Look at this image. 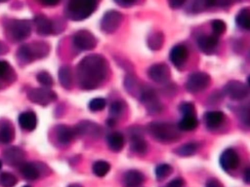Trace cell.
<instances>
[{"label":"cell","instance_id":"6da1fadb","mask_svg":"<svg viewBox=\"0 0 250 187\" xmlns=\"http://www.w3.org/2000/svg\"><path fill=\"white\" fill-rule=\"evenodd\" d=\"M107 74V61L104 56L98 54L84 56L75 69L77 84L83 90L97 89L106 79Z\"/></svg>","mask_w":250,"mask_h":187},{"label":"cell","instance_id":"7a4b0ae2","mask_svg":"<svg viewBox=\"0 0 250 187\" xmlns=\"http://www.w3.org/2000/svg\"><path fill=\"white\" fill-rule=\"evenodd\" d=\"M147 132L158 142L171 143L181 137L178 126L168 122H150L146 126Z\"/></svg>","mask_w":250,"mask_h":187},{"label":"cell","instance_id":"3957f363","mask_svg":"<svg viewBox=\"0 0 250 187\" xmlns=\"http://www.w3.org/2000/svg\"><path fill=\"white\" fill-rule=\"evenodd\" d=\"M98 7V2L94 0H74L67 3L64 15L71 20H83L88 19Z\"/></svg>","mask_w":250,"mask_h":187},{"label":"cell","instance_id":"277c9868","mask_svg":"<svg viewBox=\"0 0 250 187\" xmlns=\"http://www.w3.org/2000/svg\"><path fill=\"white\" fill-rule=\"evenodd\" d=\"M50 51L49 45L45 42L38 41L21 46L17 52L18 58L25 63L32 62L35 59L43 58L48 56Z\"/></svg>","mask_w":250,"mask_h":187},{"label":"cell","instance_id":"5b68a950","mask_svg":"<svg viewBox=\"0 0 250 187\" xmlns=\"http://www.w3.org/2000/svg\"><path fill=\"white\" fill-rule=\"evenodd\" d=\"M6 33L15 42L23 41L31 34V21L27 19H11L5 23Z\"/></svg>","mask_w":250,"mask_h":187},{"label":"cell","instance_id":"8992f818","mask_svg":"<svg viewBox=\"0 0 250 187\" xmlns=\"http://www.w3.org/2000/svg\"><path fill=\"white\" fill-rule=\"evenodd\" d=\"M140 100L146 106L149 114H158L163 110V105L160 102L155 91L150 87H144L140 93Z\"/></svg>","mask_w":250,"mask_h":187},{"label":"cell","instance_id":"52a82bcc","mask_svg":"<svg viewBox=\"0 0 250 187\" xmlns=\"http://www.w3.org/2000/svg\"><path fill=\"white\" fill-rule=\"evenodd\" d=\"M27 97L33 103L46 106L57 99V94L48 88H33L27 92Z\"/></svg>","mask_w":250,"mask_h":187},{"label":"cell","instance_id":"ba28073f","mask_svg":"<svg viewBox=\"0 0 250 187\" xmlns=\"http://www.w3.org/2000/svg\"><path fill=\"white\" fill-rule=\"evenodd\" d=\"M211 78L205 72H194L190 74L186 82V89L191 94L204 91L210 84Z\"/></svg>","mask_w":250,"mask_h":187},{"label":"cell","instance_id":"9c48e42d","mask_svg":"<svg viewBox=\"0 0 250 187\" xmlns=\"http://www.w3.org/2000/svg\"><path fill=\"white\" fill-rule=\"evenodd\" d=\"M122 19L123 16L120 12L115 10H109L104 13L101 20V29L106 34H111L118 29L122 22Z\"/></svg>","mask_w":250,"mask_h":187},{"label":"cell","instance_id":"30bf717a","mask_svg":"<svg viewBox=\"0 0 250 187\" xmlns=\"http://www.w3.org/2000/svg\"><path fill=\"white\" fill-rule=\"evenodd\" d=\"M223 92L227 96H229L232 100H242L245 97H247L249 94L247 85L237 80L229 81L225 85Z\"/></svg>","mask_w":250,"mask_h":187},{"label":"cell","instance_id":"8fae6325","mask_svg":"<svg viewBox=\"0 0 250 187\" xmlns=\"http://www.w3.org/2000/svg\"><path fill=\"white\" fill-rule=\"evenodd\" d=\"M73 45L82 51L93 50L97 46V39L89 30H78L72 38Z\"/></svg>","mask_w":250,"mask_h":187},{"label":"cell","instance_id":"7c38bea8","mask_svg":"<svg viewBox=\"0 0 250 187\" xmlns=\"http://www.w3.org/2000/svg\"><path fill=\"white\" fill-rule=\"evenodd\" d=\"M21 175L30 181L40 178L47 170V167L42 163H23L20 166Z\"/></svg>","mask_w":250,"mask_h":187},{"label":"cell","instance_id":"4fadbf2b","mask_svg":"<svg viewBox=\"0 0 250 187\" xmlns=\"http://www.w3.org/2000/svg\"><path fill=\"white\" fill-rule=\"evenodd\" d=\"M73 129L75 134L80 136H90L92 138H98L102 133L101 127L97 123L89 120L80 121Z\"/></svg>","mask_w":250,"mask_h":187},{"label":"cell","instance_id":"5bb4252c","mask_svg":"<svg viewBox=\"0 0 250 187\" xmlns=\"http://www.w3.org/2000/svg\"><path fill=\"white\" fill-rule=\"evenodd\" d=\"M147 74L152 81H154L156 83H160V84H165L166 82L169 81V79L171 77L170 68L166 63L152 64L148 68Z\"/></svg>","mask_w":250,"mask_h":187},{"label":"cell","instance_id":"9a60e30c","mask_svg":"<svg viewBox=\"0 0 250 187\" xmlns=\"http://www.w3.org/2000/svg\"><path fill=\"white\" fill-rule=\"evenodd\" d=\"M4 162L12 167L21 166L24 163V157L25 153L22 149L17 146H12L7 149H5L2 153Z\"/></svg>","mask_w":250,"mask_h":187},{"label":"cell","instance_id":"2e32d148","mask_svg":"<svg viewBox=\"0 0 250 187\" xmlns=\"http://www.w3.org/2000/svg\"><path fill=\"white\" fill-rule=\"evenodd\" d=\"M220 165L226 171H230L236 168L239 165V156L232 148H227L220 156Z\"/></svg>","mask_w":250,"mask_h":187},{"label":"cell","instance_id":"e0dca14e","mask_svg":"<svg viewBox=\"0 0 250 187\" xmlns=\"http://www.w3.org/2000/svg\"><path fill=\"white\" fill-rule=\"evenodd\" d=\"M33 23L39 35L47 36L54 32V22L44 15H36L33 19Z\"/></svg>","mask_w":250,"mask_h":187},{"label":"cell","instance_id":"ac0fdd59","mask_svg":"<svg viewBox=\"0 0 250 187\" xmlns=\"http://www.w3.org/2000/svg\"><path fill=\"white\" fill-rule=\"evenodd\" d=\"M188 56V49L184 45L174 46L169 54V58L171 62L178 68H181L187 61Z\"/></svg>","mask_w":250,"mask_h":187},{"label":"cell","instance_id":"d6986e66","mask_svg":"<svg viewBox=\"0 0 250 187\" xmlns=\"http://www.w3.org/2000/svg\"><path fill=\"white\" fill-rule=\"evenodd\" d=\"M197 44L199 49L206 55H211L219 44V37L217 35H202L198 37Z\"/></svg>","mask_w":250,"mask_h":187},{"label":"cell","instance_id":"ffe728a7","mask_svg":"<svg viewBox=\"0 0 250 187\" xmlns=\"http://www.w3.org/2000/svg\"><path fill=\"white\" fill-rule=\"evenodd\" d=\"M130 148L139 155H145L147 152V143L142 133L132 131L130 136Z\"/></svg>","mask_w":250,"mask_h":187},{"label":"cell","instance_id":"44dd1931","mask_svg":"<svg viewBox=\"0 0 250 187\" xmlns=\"http://www.w3.org/2000/svg\"><path fill=\"white\" fill-rule=\"evenodd\" d=\"M56 134L59 142L62 145H68L72 142L74 137L76 136L74 129L69 128L65 125H60L56 128Z\"/></svg>","mask_w":250,"mask_h":187},{"label":"cell","instance_id":"7402d4cb","mask_svg":"<svg viewBox=\"0 0 250 187\" xmlns=\"http://www.w3.org/2000/svg\"><path fill=\"white\" fill-rule=\"evenodd\" d=\"M19 124L24 131H31L36 128L37 118L34 112L24 111L19 116Z\"/></svg>","mask_w":250,"mask_h":187},{"label":"cell","instance_id":"603a6c76","mask_svg":"<svg viewBox=\"0 0 250 187\" xmlns=\"http://www.w3.org/2000/svg\"><path fill=\"white\" fill-rule=\"evenodd\" d=\"M106 143L108 148L113 152H119L124 147L125 138L119 131H113L106 136Z\"/></svg>","mask_w":250,"mask_h":187},{"label":"cell","instance_id":"cb8c5ba5","mask_svg":"<svg viewBox=\"0 0 250 187\" xmlns=\"http://www.w3.org/2000/svg\"><path fill=\"white\" fill-rule=\"evenodd\" d=\"M145 181V175L136 169H132L126 172L124 175V184L126 187H139Z\"/></svg>","mask_w":250,"mask_h":187},{"label":"cell","instance_id":"d4e9b609","mask_svg":"<svg viewBox=\"0 0 250 187\" xmlns=\"http://www.w3.org/2000/svg\"><path fill=\"white\" fill-rule=\"evenodd\" d=\"M225 115L222 111H208L204 115L205 123L209 129L218 128L224 121Z\"/></svg>","mask_w":250,"mask_h":187},{"label":"cell","instance_id":"484cf974","mask_svg":"<svg viewBox=\"0 0 250 187\" xmlns=\"http://www.w3.org/2000/svg\"><path fill=\"white\" fill-rule=\"evenodd\" d=\"M59 81L61 85L66 89L69 90L72 87V72L69 66L63 65L59 70Z\"/></svg>","mask_w":250,"mask_h":187},{"label":"cell","instance_id":"4316f807","mask_svg":"<svg viewBox=\"0 0 250 187\" xmlns=\"http://www.w3.org/2000/svg\"><path fill=\"white\" fill-rule=\"evenodd\" d=\"M198 125V121L196 118V115H185L181 119V121L178 123V128L182 131H193Z\"/></svg>","mask_w":250,"mask_h":187},{"label":"cell","instance_id":"83f0119b","mask_svg":"<svg viewBox=\"0 0 250 187\" xmlns=\"http://www.w3.org/2000/svg\"><path fill=\"white\" fill-rule=\"evenodd\" d=\"M235 21L240 28L244 30L250 29V11L248 7H244L238 12L235 18Z\"/></svg>","mask_w":250,"mask_h":187},{"label":"cell","instance_id":"f1b7e54d","mask_svg":"<svg viewBox=\"0 0 250 187\" xmlns=\"http://www.w3.org/2000/svg\"><path fill=\"white\" fill-rule=\"evenodd\" d=\"M164 42V35L160 31H154L147 37V45L151 50H159Z\"/></svg>","mask_w":250,"mask_h":187},{"label":"cell","instance_id":"f546056e","mask_svg":"<svg viewBox=\"0 0 250 187\" xmlns=\"http://www.w3.org/2000/svg\"><path fill=\"white\" fill-rule=\"evenodd\" d=\"M124 85H125L126 90L130 93V94L140 95L142 88H141L138 80L136 79V77H134L133 75H127V77L125 78Z\"/></svg>","mask_w":250,"mask_h":187},{"label":"cell","instance_id":"4dcf8cb0","mask_svg":"<svg viewBox=\"0 0 250 187\" xmlns=\"http://www.w3.org/2000/svg\"><path fill=\"white\" fill-rule=\"evenodd\" d=\"M198 149V144L195 142H188L178 147L174 152L182 157H188L196 153Z\"/></svg>","mask_w":250,"mask_h":187},{"label":"cell","instance_id":"1f68e13d","mask_svg":"<svg viewBox=\"0 0 250 187\" xmlns=\"http://www.w3.org/2000/svg\"><path fill=\"white\" fill-rule=\"evenodd\" d=\"M14 128L10 124H3L0 127V143L8 144L14 138Z\"/></svg>","mask_w":250,"mask_h":187},{"label":"cell","instance_id":"d6a6232c","mask_svg":"<svg viewBox=\"0 0 250 187\" xmlns=\"http://www.w3.org/2000/svg\"><path fill=\"white\" fill-rule=\"evenodd\" d=\"M109 169H110V165L105 161H97L93 164V167H92V170L94 174L97 175L98 177H104L108 173Z\"/></svg>","mask_w":250,"mask_h":187},{"label":"cell","instance_id":"836d02e7","mask_svg":"<svg viewBox=\"0 0 250 187\" xmlns=\"http://www.w3.org/2000/svg\"><path fill=\"white\" fill-rule=\"evenodd\" d=\"M18 183V178L11 172L0 173V186L1 187H14Z\"/></svg>","mask_w":250,"mask_h":187},{"label":"cell","instance_id":"e575fe53","mask_svg":"<svg viewBox=\"0 0 250 187\" xmlns=\"http://www.w3.org/2000/svg\"><path fill=\"white\" fill-rule=\"evenodd\" d=\"M173 171V168L168 164H161L156 167L155 168V176L158 180L166 178L169 176Z\"/></svg>","mask_w":250,"mask_h":187},{"label":"cell","instance_id":"d590c367","mask_svg":"<svg viewBox=\"0 0 250 187\" xmlns=\"http://www.w3.org/2000/svg\"><path fill=\"white\" fill-rule=\"evenodd\" d=\"M124 111V103L121 100H115L111 103L109 112L111 115V119H114L116 121V118L120 117Z\"/></svg>","mask_w":250,"mask_h":187},{"label":"cell","instance_id":"8d00e7d4","mask_svg":"<svg viewBox=\"0 0 250 187\" xmlns=\"http://www.w3.org/2000/svg\"><path fill=\"white\" fill-rule=\"evenodd\" d=\"M105 104H106V100L103 97H96V98H93L89 104H88V107L91 111H94V112H97V111H101L103 110L104 107H105Z\"/></svg>","mask_w":250,"mask_h":187},{"label":"cell","instance_id":"74e56055","mask_svg":"<svg viewBox=\"0 0 250 187\" xmlns=\"http://www.w3.org/2000/svg\"><path fill=\"white\" fill-rule=\"evenodd\" d=\"M36 79H37V81H38L41 85L45 86L46 88H47V87H51V86L53 85V83H54L52 76H51L50 73L47 72V71H41V72H39V73L37 74V76H36Z\"/></svg>","mask_w":250,"mask_h":187},{"label":"cell","instance_id":"f35d334b","mask_svg":"<svg viewBox=\"0 0 250 187\" xmlns=\"http://www.w3.org/2000/svg\"><path fill=\"white\" fill-rule=\"evenodd\" d=\"M211 26H212L214 35H217V36L223 34L226 31V28H227L225 21L222 20V19H214V20H212Z\"/></svg>","mask_w":250,"mask_h":187},{"label":"cell","instance_id":"ab89813d","mask_svg":"<svg viewBox=\"0 0 250 187\" xmlns=\"http://www.w3.org/2000/svg\"><path fill=\"white\" fill-rule=\"evenodd\" d=\"M180 111L182 112L183 116L185 115H196L195 114V107L191 102H184L179 106Z\"/></svg>","mask_w":250,"mask_h":187},{"label":"cell","instance_id":"60d3db41","mask_svg":"<svg viewBox=\"0 0 250 187\" xmlns=\"http://www.w3.org/2000/svg\"><path fill=\"white\" fill-rule=\"evenodd\" d=\"M13 69H11V66L8 61L6 60H0V78L7 77L11 74Z\"/></svg>","mask_w":250,"mask_h":187},{"label":"cell","instance_id":"b9f144b4","mask_svg":"<svg viewBox=\"0 0 250 187\" xmlns=\"http://www.w3.org/2000/svg\"><path fill=\"white\" fill-rule=\"evenodd\" d=\"M185 181L182 177H177L171 180L165 187H184Z\"/></svg>","mask_w":250,"mask_h":187},{"label":"cell","instance_id":"7bdbcfd3","mask_svg":"<svg viewBox=\"0 0 250 187\" xmlns=\"http://www.w3.org/2000/svg\"><path fill=\"white\" fill-rule=\"evenodd\" d=\"M248 116H249V114H248V105H246L245 107H242L240 109V112H239V117L242 119V122H244L246 126H248V124H249Z\"/></svg>","mask_w":250,"mask_h":187},{"label":"cell","instance_id":"ee69618b","mask_svg":"<svg viewBox=\"0 0 250 187\" xmlns=\"http://www.w3.org/2000/svg\"><path fill=\"white\" fill-rule=\"evenodd\" d=\"M205 187H224L223 184L216 178H210L206 181Z\"/></svg>","mask_w":250,"mask_h":187},{"label":"cell","instance_id":"f6af8a7d","mask_svg":"<svg viewBox=\"0 0 250 187\" xmlns=\"http://www.w3.org/2000/svg\"><path fill=\"white\" fill-rule=\"evenodd\" d=\"M115 3L120 5V6H123V7H129L131 5H134L135 1H122V0H118V1H115Z\"/></svg>","mask_w":250,"mask_h":187},{"label":"cell","instance_id":"bcb514c9","mask_svg":"<svg viewBox=\"0 0 250 187\" xmlns=\"http://www.w3.org/2000/svg\"><path fill=\"white\" fill-rule=\"evenodd\" d=\"M184 3H185L184 1H170L169 5H170L171 8L177 9V8H180Z\"/></svg>","mask_w":250,"mask_h":187},{"label":"cell","instance_id":"7dc6e473","mask_svg":"<svg viewBox=\"0 0 250 187\" xmlns=\"http://www.w3.org/2000/svg\"><path fill=\"white\" fill-rule=\"evenodd\" d=\"M249 168H247L245 170H244V180L246 183H249Z\"/></svg>","mask_w":250,"mask_h":187},{"label":"cell","instance_id":"c3c4849f","mask_svg":"<svg viewBox=\"0 0 250 187\" xmlns=\"http://www.w3.org/2000/svg\"><path fill=\"white\" fill-rule=\"evenodd\" d=\"M43 5H46V6H55L57 4H59V1H56V2H41Z\"/></svg>","mask_w":250,"mask_h":187},{"label":"cell","instance_id":"681fc988","mask_svg":"<svg viewBox=\"0 0 250 187\" xmlns=\"http://www.w3.org/2000/svg\"><path fill=\"white\" fill-rule=\"evenodd\" d=\"M7 52V47L5 45H3L1 42H0V54H3V53H6Z\"/></svg>","mask_w":250,"mask_h":187},{"label":"cell","instance_id":"f907efd6","mask_svg":"<svg viewBox=\"0 0 250 187\" xmlns=\"http://www.w3.org/2000/svg\"><path fill=\"white\" fill-rule=\"evenodd\" d=\"M67 187H82V186L80 184H78V183H72V184L68 185Z\"/></svg>","mask_w":250,"mask_h":187},{"label":"cell","instance_id":"816d5d0a","mask_svg":"<svg viewBox=\"0 0 250 187\" xmlns=\"http://www.w3.org/2000/svg\"><path fill=\"white\" fill-rule=\"evenodd\" d=\"M2 165H3V164H2V162H1V160H0V169H1V168H2Z\"/></svg>","mask_w":250,"mask_h":187},{"label":"cell","instance_id":"f5cc1de1","mask_svg":"<svg viewBox=\"0 0 250 187\" xmlns=\"http://www.w3.org/2000/svg\"><path fill=\"white\" fill-rule=\"evenodd\" d=\"M22 187H30V186H28V185H25V186H22Z\"/></svg>","mask_w":250,"mask_h":187}]
</instances>
